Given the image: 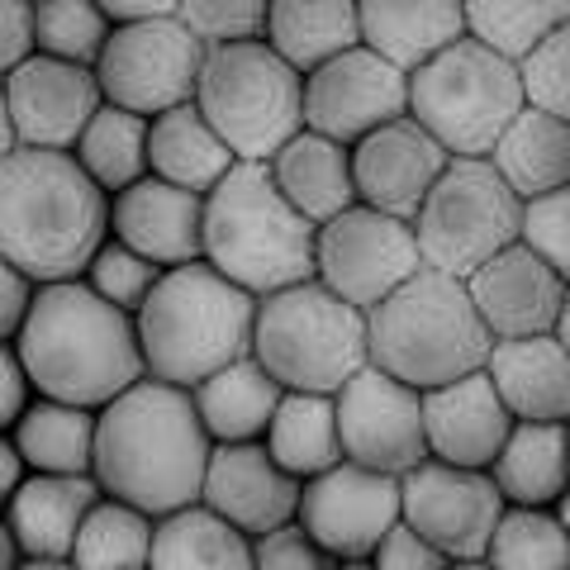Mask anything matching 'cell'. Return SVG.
I'll use <instances>...</instances> for the list:
<instances>
[{
  "mask_svg": "<svg viewBox=\"0 0 570 570\" xmlns=\"http://www.w3.org/2000/svg\"><path fill=\"white\" fill-rule=\"evenodd\" d=\"M262 39L295 71H314L362 43V14L356 0H272Z\"/></svg>",
  "mask_w": 570,
  "mask_h": 570,
  "instance_id": "cell-32",
  "label": "cell"
},
{
  "mask_svg": "<svg viewBox=\"0 0 570 570\" xmlns=\"http://www.w3.org/2000/svg\"><path fill=\"white\" fill-rule=\"evenodd\" d=\"M110 29V14L96 0H33V43L48 58L96 67Z\"/></svg>",
  "mask_w": 570,
  "mask_h": 570,
  "instance_id": "cell-39",
  "label": "cell"
},
{
  "mask_svg": "<svg viewBox=\"0 0 570 570\" xmlns=\"http://www.w3.org/2000/svg\"><path fill=\"white\" fill-rule=\"evenodd\" d=\"M419 266H423V253H419L414 224L400 219V214H385L356 200L343 214H333L328 224H318L314 276L356 309H376Z\"/></svg>",
  "mask_w": 570,
  "mask_h": 570,
  "instance_id": "cell-12",
  "label": "cell"
},
{
  "mask_svg": "<svg viewBox=\"0 0 570 570\" xmlns=\"http://www.w3.org/2000/svg\"><path fill=\"white\" fill-rule=\"evenodd\" d=\"M466 6V33L494 52L523 62L551 29L570 20V0H461Z\"/></svg>",
  "mask_w": 570,
  "mask_h": 570,
  "instance_id": "cell-38",
  "label": "cell"
},
{
  "mask_svg": "<svg viewBox=\"0 0 570 570\" xmlns=\"http://www.w3.org/2000/svg\"><path fill=\"white\" fill-rule=\"evenodd\" d=\"M409 115V71L356 43L337 58L305 71V129L337 142L366 138L381 124Z\"/></svg>",
  "mask_w": 570,
  "mask_h": 570,
  "instance_id": "cell-16",
  "label": "cell"
},
{
  "mask_svg": "<svg viewBox=\"0 0 570 570\" xmlns=\"http://www.w3.org/2000/svg\"><path fill=\"white\" fill-rule=\"evenodd\" d=\"M299 523L333 561L366 566L376 542L400 519V475L371 471L362 461H337L318 471L299 490Z\"/></svg>",
  "mask_w": 570,
  "mask_h": 570,
  "instance_id": "cell-15",
  "label": "cell"
},
{
  "mask_svg": "<svg viewBox=\"0 0 570 570\" xmlns=\"http://www.w3.org/2000/svg\"><path fill=\"white\" fill-rule=\"evenodd\" d=\"M96 471L86 475H58V471H29L24 485L6 504V523L20 547V566L58 570L71 566V547L86 523V513L100 499Z\"/></svg>",
  "mask_w": 570,
  "mask_h": 570,
  "instance_id": "cell-23",
  "label": "cell"
},
{
  "mask_svg": "<svg viewBox=\"0 0 570 570\" xmlns=\"http://www.w3.org/2000/svg\"><path fill=\"white\" fill-rule=\"evenodd\" d=\"M309 224L272 181L266 163H234V171L205 195V262L257 299L314 276Z\"/></svg>",
  "mask_w": 570,
  "mask_h": 570,
  "instance_id": "cell-6",
  "label": "cell"
},
{
  "mask_svg": "<svg viewBox=\"0 0 570 570\" xmlns=\"http://www.w3.org/2000/svg\"><path fill=\"white\" fill-rule=\"evenodd\" d=\"M20 442L29 471H58V475H86L96 471V409L33 395L20 423L10 428Z\"/></svg>",
  "mask_w": 570,
  "mask_h": 570,
  "instance_id": "cell-34",
  "label": "cell"
},
{
  "mask_svg": "<svg viewBox=\"0 0 570 570\" xmlns=\"http://www.w3.org/2000/svg\"><path fill=\"white\" fill-rule=\"evenodd\" d=\"M509 428H513V414H509L504 395L494 390L485 366L423 390L428 456H438V461L490 471V461L504 448Z\"/></svg>",
  "mask_w": 570,
  "mask_h": 570,
  "instance_id": "cell-21",
  "label": "cell"
},
{
  "mask_svg": "<svg viewBox=\"0 0 570 570\" xmlns=\"http://www.w3.org/2000/svg\"><path fill=\"white\" fill-rule=\"evenodd\" d=\"M238 153L219 138V129L200 115V105H171V110L148 119V171L171 186L209 195L234 171Z\"/></svg>",
  "mask_w": 570,
  "mask_h": 570,
  "instance_id": "cell-27",
  "label": "cell"
},
{
  "mask_svg": "<svg viewBox=\"0 0 570 570\" xmlns=\"http://www.w3.org/2000/svg\"><path fill=\"white\" fill-rule=\"evenodd\" d=\"M134 324L148 376L195 390L209 371L253 352L257 295L200 257L167 266Z\"/></svg>",
  "mask_w": 570,
  "mask_h": 570,
  "instance_id": "cell-4",
  "label": "cell"
},
{
  "mask_svg": "<svg viewBox=\"0 0 570 570\" xmlns=\"http://www.w3.org/2000/svg\"><path fill=\"white\" fill-rule=\"evenodd\" d=\"M6 566H20V547H14V532L6 523V513H0V570Z\"/></svg>",
  "mask_w": 570,
  "mask_h": 570,
  "instance_id": "cell-52",
  "label": "cell"
},
{
  "mask_svg": "<svg viewBox=\"0 0 570 570\" xmlns=\"http://www.w3.org/2000/svg\"><path fill=\"white\" fill-rule=\"evenodd\" d=\"M551 513H557V519H561V523L570 528V485H566V490L557 494V504H551Z\"/></svg>",
  "mask_w": 570,
  "mask_h": 570,
  "instance_id": "cell-54",
  "label": "cell"
},
{
  "mask_svg": "<svg viewBox=\"0 0 570 570\" xmlns=\"http://www.w3.org/2000/svg\"><path fill=\"white\" fill-rule=\"evenodd\" d=\"M356 14H362V43L404 71L423 67L448 43L466 39L461 0H356Z\"/></svg>",
  "mask_w": 570,
  "mask_h": 570,
  "instance_id": "cell-25",
  "label": "cell"
},
{
  "mask_svg": "<svg viewBox=\"0 0 570 570\" xmlns=\"http://www.w3.org/2000/svg\"><path fill=\"white\" fill-rule=\"evenodd\" d=\"M557 337L570 347V285H566V305H561V318H557Z\"/></svg>",
  "mask_w": 570,
  "mask_h": 570,
  "instance_id": "cell-53",
  "label": "cell"
},
{
  "mask_svg": "<svg viewBox=\"0 0 570 570\" xmlns=\"http://www.w3.org/2000/svg\"><path fill=\"white\" fill-rule=\"evenodd\" d=\"M490 475L504 504L551 509L570 485V433L557 419H513L504 448L490 461Z\"/></svg>",
  "mask_w": 570,
  "mask_h": 570,
  "instance_id": "cell-28",
  "label": "cell"
},
{
  "mask_svg": "<svg viewBox=\"0 0 570 570\" xmlns=\"http://www.w3.org/2000/svg\"><path fill=\"white\" fill-rule=\"evenodd\" d=\"M24 475H29V461L20 452V442H14L10 433H0V513H6L14 490L24 485Z\"/></svg>",
  "mask_w": 570,
  "mask_h": 570,
  "instance_id": "cell-50",
  "label": "cell"
},
{
  "mask_svg": "<svg viewBox=\"0 0 570 570\" xmlns=\"http://www.w3.org/2000/svg\"><path fill=\"white\" fill-rule=\"evenodd\" d=\"M205 48L209 43L181 14L115 24L96 58L100 96L134 115H148V119L171 110V105H186V100H195Z\"/></svg>",
  "mask_w": 570,
  "mask_h": 570,
  "instance_id": "cell-11",
  "label": "cell"
},
{
  "mask_svg": "<svg viewBox=\"0 0 570 570\" xmlns=\"http://www.w3.org/2000/svg\"><path fill=\"white\" fill-rule=\"evenodd\" d=\"M542 262H551L566 285H570V186L547 190L538 200H523V234H519Z\"/></svg>",
  "mask_w": 570,
  "mask_h": 570,
  "instance_id": "cell-43",
  "label": "cell"
},
{
  "mask_svg": "<svg viewBox=\"0 0 570 570\" xmlns=\"http://www.w3.org/2000/svg\"><path fill=\"white\" fill-rule=\"evenodd\" d=\"M490 566L570 570V528L542 504H504L485 547Z\"/></svg>",
  "mask_w": 570,
  "mask_h": 570,
  "instance_id": "cell-37",
  "label": "cell"
},
{
  "mask_svg": "<svg viewBox=\"0 0 570 570\" xmlns=\"http://www.w3.org/2000/svg\"><path fill=\"white\" fill-rule=\"evenodd\" d=\"M6 100L20 148H52V153L77 148L91 115L105 105L96 67L62 62L48 58V52H33L14 71H6Z\"/></svg>",
  "mask_w": 570,
  "mask_h": 570,
  "instance_id": "cell-17",
  "label": "cell"
},
{
  "mask_svg": "<svg viewBox=\"0 0 570 570\" xmlns=\"http://www.w3.org/2000/svg\"><path fill=\"white\" fill-rule=\"evenodd\" d=\"M96 6L110 14V24H134V20H163V14H176L181 0H96Z\"/></svg>",
  "mask_w": 570,
  "mask_h": 570,
  "instance_id": "cell-49",
  "label": "cell"
},
{
  "mask_svg": "<svg viewBox=\"0 0 570 570\" xmlns=\"http://www.w3.org/2000/svg\"><path fill=\"white\" fill-rule=\"evenodd\" d=\"M110 238L157 266H181L205 257V195L171 186L163 176H142L110 195Z\"/></svg>",
  "mask_w": 570,
  "mask_h": 570,
  "instance_id": "cell-22",
  "label": "cell"
},
{
  "mask_svg": "<svg viewBox=\"0 0 570 570\" xmlns=\"http://www.w3.org/2000/svg\"><path fill=\"white\" fill-rule=\"evenodd\" d=\"M195 105L238 163H272L285 138L305 129V71H295L266 39L209 43Z\"/></svg>",
  "mask_w": 570,
  "mask_h": 570,
  "instance_id": "cell-8",
  "label": "cell"
},
{
  "mask_svg": "<svg viewBox=\"0 0 570 570\" xmlns=\"http://www.w3.org/2000/svg\"><path fill=\"white\" fill-rule=\"evenodd\" d=\"M485 371L513 419H570V347L557 333L494 337Z\"/></svg>",
  "mask_w": 570,
  "mask_h": 570,
  "instance_id": "cell-24",
  "label": "cell"
},
{
  "mask_svg": "<svg viewBox=\"0 0 570 570\" xmlns=\"http://www.w3.org/2000/svg\"><path fill=\"white\" fill-rule=\"evenodd\" d=\"M566 433H570V419H566Z\"/></svg>",
  "mask_w": 570,
  "mask_h": 570,
  "instance_id": "cell-55",
  "label": "cell"
},
{
  "mask_svg": "<svg viewBox=\"0 0 570 570\" xmlns=\"http://www.w3.org/2000/svg\"><path fill=\"white\" fill-rule=\"evenodd\" d=\"M20 148V138H14V124H10V100H6V77H0V163Z\"/></svg>",
  "mask_w": 570,
  "mask_h": 570,
  "instance_id": "cell-51",
  "label": "cell"
},
{
  "mask_svg": "<svg viewBox=\"0 0 570 570\" xmlns=\"http://www.w3.org/2000/svg\"><path fill=\"white\" fill-rule=\"evenodd\" d=\"M490 163L519 200H538L547 190L570 186V119L523 105L490 148Z\"/></svg>",
  "mask_w": 570,
  "mask_h": 570,
  "instance_id": "cell-30",
  "label": "cell"
},
{
  "mask_svg": "<svg viewBox=\"0 0 570 570\" xmlns=\"http://www.w3.org/2000/svg\"><path fill=\"white\" fill-rule=\"evenodd\" d=\"M466 291L475 299V314L485 318L490 337L557 333V318L566 305V281L523 238L499 247L490 262H480L466 276Z\"/></svg>",
  "mask_w": 570,
  "mask_h": 570,
  "instance_id": "cell-20",
  "label": "cell"
},
{
  "mask_svg": "<svg viewBox=\"0 0 570 570\" xmlns=\"http://www.w3.org/2000/svg\"><path fill=\"white\" fill-rule=\"evenodd\" d=\"M333 404H337V433H343L347 461H362V466L385 475H404L428 456L419 385L366 362L343 381Z\"/></svg>",
  "mask_w": 570,
  "mask_h": 570,
  "instance_id": "cell-14",
  "label": "cell"
},
{
  "mask_svg": "<svg viewBox=\"0 0 570 570\" xmlns=\"http://www.w3.org/2000/svg\"><path fill=\"white\" fill-rule=\"evenodd\" d=\"M71 157L105 195L142 181L148 176V115H134L124 105L105 100L86 124V134L77 138Z\"/></svg>",
  "mask_w": 570,
  "mask_h": 570,
  "instance_id": "cell-35",
  "label": "cell"
},
{
  "mask_svg": "<svg viewBox=\"0 0 570 570\" xmlns=\"http://www.w3.org/2000/svg\"><path fill=\"white\" fill-rule=\"evenodd\" d=\"M190 395H195V414H200L205 433L214 442H247V438L266 433V423H272L285 385L257 362L253 352H247V356H238V362L209 371Z\"/></svg>",
  "mask_w": 570,
  "mask_h": 570,
  "instance_id": "cell-29",
  "label": "cell"
},
{
  "mask_svg": "<svg viewBox=\"0 0 570 570\" xmlns=\"http://www.w3.org/2000/svg\"><path fill=\"white\" fill-rule=\"evenodd\" d=\"M272 181L309 224H328L333 214L356 205V181H352V148L328 134L299 129L285 138V148L272 157Z\"/></svg>",
  "mask_w": 570,
  "mask_h": 570,
  "instance_id": "cell-26",
  "label": "cell"
},
{
  "mask_svg": "<svg viewBox=\"0 0 570 570\" xmlns=\"http://www.w3.org/2000/svg\"><path fill=\"white\" fill-rule=\"evenodd\" d=\"M33 0H0V77L33 58Z\"/></svg>",
  "mask_w": 570,
  "mask_h": 570,
  "instance_id": "cell-46",
  "label": "cell"
},
{
  "mask_svg": "<svg viewBox=\"0 0 570 570\" xmlns=\"http://www.w3.org/2000/svg\"><path fill=\"white\" fill-rule=\"evenodd\" d=\"M523 71V96L547 115L570 119V20L551 29L547 39L519 62Z\"/></svg>",
  "mask_w": 570,
  "mask_h": 570,
  "instance_id": "cell-41",
  "label": "cell"
},
{
  "mask_svg": "<svg viewBox=\"0 0 570 570\" xmlns=\"http://www.w3.org/2000/svg\"><path fill=\"white\" fill-rule=\"evenodd\" d=\"M262 442H266V452L299 480L337 466V461H343V433H337L333 395H318V390H285Z\"/></svg>",
  "mask_w": 570,
  "mask_h": 570,
  "instance_id": "cell-33",
  "label": "cell"
},
{
  "mask_svg": "<svg viewBox=\"0 0 570 570\" xmlns=\"http://www.w3.org/2000/svg\"><path fill=\"white\" fill-rule=\"evenodd\" d=\"M33 400V381L20 362V347L14 343H0V433H10L20 414Z\"/></svg>",
  "mask_w": 570,
  "mask_h": 570,
  "instance_id": "cell-48",
  "label": "cell"
},
{
  "mask_svg": "<svg viewBox=\"0 0 570 570\" xmlns=\"http://www.w3.org/2000/svg\"><path fill=\"white\" fill-rule=\"evenodd\" d=\"M163 272H167V266H157L153 257L134 253L129 243L105 238V243L96 247L91 266H86V272H81V281L91 285L96 295L110 299V305H119V309L138 314V309H142V299L153 295V285L163 281Z\"/></svg>",
  "mask_w": 570,
  "mask_h": 570,
  "instance_id": "cell-40",
  "label": "cell"
},
{
  "mask_svg": "<svg viewBox=\"0 0 570 570\" xmlns=\"http://www.w3.org/2000/svg\"><path fill=\"white\" fill-rule=\"evenodd\" d=\"M299 490L305 480L291 475L281 461L266 452L262 438L247 442H214L209 448V466H205V490L200 499L224 513L234 528H243L247 538L291 523L299 513Z\"/></svg>",
  "mask_w": 570,
  "mask_h": 570,
  "instance_id": "cell-19",
  "label": "cell"
},
{
  "mask_svg": "<svg viewBox=\"0 0 570 570\" xmlns=\"http://www.w3.org/2000/svg\"><path fill=\"white\" fill-rule=\"evenodd\" d=\"M366 343L381 371L419 390H433L485 366L494 337L485 318L475 314L466 276L419 266L400 291H390L376 309H366Z\"/></svg>",
  "mask_w": 570,
  "mask_h": 570,
  "instance_id": "cell-5",
  "label": "cell"
},
{
  "mask_svg": "<svg viewBox=\"0 0 570 570\" xmlns=\"http://www.w3.org/2000/svg\"><path fill=\"white\" fill-rule=\"evenodd\" d=\"M33 291H39V281H29L10 257H0V343L20 337L29 305H33Z\"/></svg>",
  "mask_w": 570,
  "mask_h": 570,
  "instance_id": "cell-47",
  "label": "cell"
},
{
  "mask_svg": "<svg viewBox=\"0 0 570 570\" xmlns=\"http://www.w3.org/2000/svg\"><path fill=\"white\" fill-rule=\"evenodd\" d=\"M523 105L528 96L519 62L471 33L409 71V115L452 157H490Z\"/></svg>",
  "mask_w": 570,
  "mask_h": 570,
  "instance_id": "cell-9",
  "label": "cell"
},
{
  "mask_svg": "<svg viewBox=\"0 0 570 570\" xmlns=\"http://www.w3.org/2000/svg\"><path fill=\"white\" fill-rule=\"evenodd\" d=\"M153 566L157 570H247L253 566V538L214 513L205 499L181 504L157 519L153 528Z\"/></svg>",
  "mask_w": 570,
  "mask_h": 570,
  "instance_id": "cell-31",
  "label": "cell"
},
{
  "mask_svg": "<svg viewBox=\"0 0 570 570\" xmlns=\"http://www.w3.org/2000/svg\"><path fill=\"white\" fill-rule=\"evenodd\" d=\"M153 528L157 519L142 513L129 499L100 494L71 547V566L81 570H105V566H153Z\"/></svg>",
  "mask_w": 570,
  "mask_h": 570,
  "instance_id": "cell-36",
  "label": "cell"
},
{
  "mask_svg": "<svg viewBox=\"0 0 570 570\" xmlns=\"http://www.w3.org/2000/svg\"><path fill=\"white\" fill-rule=\"evenodd\" d=\"M253 356L285 390L337 395L352 371L371 362L366 309L347 305L324 281H295L257 299Z\"/></svg>",
  "mask_w": 570,
  "mask_h": 570,
  "instance_id": "cell-7",
  "label": "cell"
},
{
  "mask_svg": "<svg viewBox=\"0 0 570 570\" xmlns=\"http://www.w3.org/2000/svg\"><path fill=\"white\" fill-rule=\"evenodd\" d=\"M371 566H381V570H438V566H448V557H442L414 523L395 519L385 538L376 542V551H371Z\"/></svg>",
  "mask_w": 570,
  "mask_h": 570,
  "instance_id": "cell-45",
  "label": "cell"
},
{
  "mask_svg": "<svg viewBox=\"0 0 570 570\" xmlns=\"http://www.w3.org/2000/svg\"><path fill=\"white\" fill-rule=\"evenodd\" d=\"M448 163H452V153L414 115H400L352 142L356 200L414 224L419 205L428 200V190H433V181Z\"/></svg>",
  "mask_w": 570,
  "mask_h": 570,
  "instance_id": "cell-18",
  "label": "cell"
},
{
  "mask_svg": "<svg viewBox=\"0 0 570 570\" xmlns=\"http://www.w3.org/2000/svg\"><path fill=\"white\" fill-rule=\"evenodd\" d=\"M523 200L494 171L490 157H452L414 214V238L423 266L471 276L499 247L519 243Z\"/></svg>",
  "mask_w": 570,
  "mask_h": 570,
  "instance_id": "cell-10",
  "label": "cell"
},
{
  "mask_svg": "<svg viewBox=\"0 0 570 570\" xmlns=\"http://www.w3.org/2000/svg\"><path fill=\"white\" fill-rule=\"evenodd\" d=\"M110 238V195L71 153L14 148L0 163V257L29 281H71Z\"/></svg>",
  "mask_w": 570,
  "mask_h": 570,
  "instance_id": "cell-3",
  "label": "cell"
},
{
  "mask_svg": "<svg viewBox=\"0 0 570 570\" xmlns=\"http://www.w3.org/2000/svg\"><path fill=\"white\" fill-rule=\"evenodd\" d=\"M209 448L214 438L205 433L186 385L142 376L96 409L100 490L129 499L153 519L200 499Z\"/></svg>",
  "mask_w": 570,
  "mask_h": 570,
  "instance_id": "cell-1",
  "label": "cell"
},
{
  "mask_svg": "<svg viewBox=\"0 0 570 570\" xmlns=\"http://www.w3.org/2000/svg\"><path fill=\"white\" fill-rule=\"evenodd\" d=\"M253 566L262 570H314V566H333V557L309 538V528L291 519L276 523L253 538Z\"/></svg>",
  "mask_w": 570,
  "mask_h": 570,
  "instance_id": "cell-44",
  "label": "cell"
},
{
  "mask_svg": "<svg viewBox=\"0 0 570 570\" xmlns=\"http://www.w3.org/2000/svg\"><path fill=\"white\" fill-rule=\"evenodd\" d=\"M499 513L504 494L490 471L423 456L414 471L400 475V519L414 523L448 561H485Z\"/></svg>",
  "mask_w": 570,
  "mask_h": 570,
  "instance_id": "cell-13",
  "label": "cell"
},
{
  "mask_svg": "<svg viewBox=\"0 0 570 570\" xmlns=\"http://www.w3.org/2000/svg\"><path fill=\"white\" fill-rule=\"evenodd\" d=\"M14 347L33 381V395L86 409L110 404L134 381L148 376L134 314L96 295L81 276L43 281L33 291Z\"/></svg>",
  "mask_w": 570,
  "mask_h": 570,
  "instance_id": "cell-2",
  "label": "cell"
},
{
  "mask_svg": "<svg viewBox=\"0 0 570 570\" xmlns=\"http://www.w3.org/2000/svg\"><path fill=\"white\" fill-rule=\"evenodd\" d=\"M266 10H272V0H181V6H176V14H181L205 43L262 39Z\"/></svg>",
  "mask_w": 570,
  "mask_h": 570,
  "instance_id": "cell-42",
  "label": "cell"
}]
</instances>
